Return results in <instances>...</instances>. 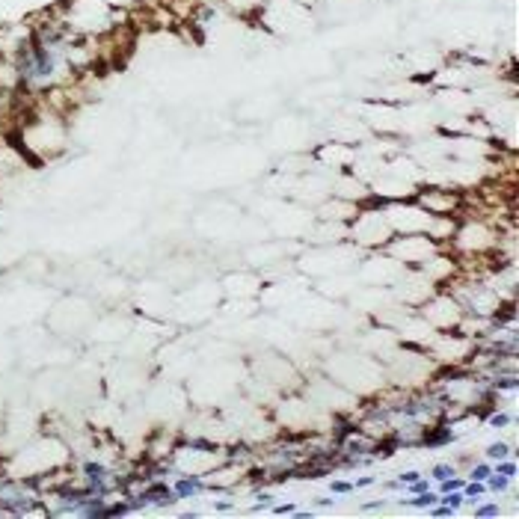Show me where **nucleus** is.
<instances>
[{
  "mask_svg": "<svg viewBox=\"0 0 519 519\" xmlns=\"http://www.w3.org/2000/svg\"><path fill=\"white\" fill-rule=\"evenodd\" d=\"M208 489L205 484V475H199V472H193V475H184V472H178V481L172 484V493L178 502H184V499H196V496H202Z\"/></svg>",
  "mask_w": 519,
  "mask_h": 519,
  "instance_id": "1",
  "label": "nucleus"
},
{
  "mask_svg": "<svg viewBox=\"0 0 519 519\" xmlns=\"http://www.w3.org/2000/svg\"><path fill=\"white\" fill-rule=\"evenodd\" d=\"M439 502V493L436 489H424V493H418V496H410V499H400V504H410V507H415V510H427L430 504Z\"/></svg>",
  "mask_w": 519,
  "mask_h": 519,
  "instance_id": "2",
  "label": "nucleus"
},
{
  "mask_svg": "<svg viewBox=\"0 0 519 519\" xmlns=\"http://www.w3.org/2000/svg\"><path fill=\"white\" fill-rule=\"evenodd\" d=\"M484 454H486L489 463H496V460H504V457H513V448H510L507 442H489Z\"/></svg>",
  "mask_w": 519,
  "mask_h": 519,
  "instance_id": "3",
  "label": "nucleus"
},
{
  "mask_svg": "<svg viewBox=\"0 0 519 519\" xmlns=\"http://www.w3.org/2000/svg\"><path fill=\"white\" fill-rule=\"evenodd\" d=\"M484 484H486V493H507V489H513V481L499 475V472H493Z\"/></svg>",
  "mask_w": 519,
  "mask_h": 519,
  "instance_id": "4",
  "label": "nucleus"
},
{
  "mask_svg": "<svg viewBox=\"0 0 519 519\" xmlns=\"http://www.w3.org/2000/svg\"><path fill=\"white\" fill-rule=\"evenodd\" d=\"M493 472H499V475H504V478L516 481L519 466H516V460H513V457H504V460H496V463H493Z\"/></svg>",
  "mask_w": 519,
  "mask_h": 519,
  "instance_id": "5",
  "label": "nucleus"
},
{
  "mask_svg": "<svg viewBox=\"0 0 519 519\" xmlns=\"http://www.w3.org/2000/svg\"><path fill=\"white\" fill-rule=\"evenodd\" d=\"M513 421H516V415H513V413H502V410H493V413L486 415V424H489V427H496V430H499V427H510Z\"/></svg>",
  "mask_w": 519,
  "mask_h": 519,
  "instance_id": "6",
  "label": "nucleus"
},
{
  "mask_svg": "<svg viewBox=\"0 0 519 519\" xmlns=\"http://www.w3.org/2000/svg\"><path fill=\"white\" fill-rule=\"evenodd\" d=\"M475 519H496V516H502V507H499V502H486V504H475Z\"/></svg>",
  "mask_w": 519,
  "mask_h": 519,
  "instance_id": "7",
  "label": "nucleus"
},
{
  "mask_svg": "<svg viewBox=\"0 0 519 519\" xmlns=\"http://www.w3.org/2000/svg\"><path fill=\"white\" fill-rule=\"evenodd\" d=\"M493 475V463L489 460H478V463H472L469 469V481H486Z\"/></svg>",
  "mask_w": 519,
  "mask_h": 519,
  "instance_id": "8",
  "label": "nucleus"
},
{
  "mask_svg": "<svg viewBox=\"0 0 519 519\" xmlns=\"http://www.w3.org/2000/svg\"><path fill=\"white\" fill-rule=\"evenodd\" d=\"M448 475H457V466H454V463H433V466H430V478H433V481H445Z\"/></svg>",
  "mask_w": 519,
  "mask_h": 519,
  "instance_id": "9",
  "label": "nucleus"
},
{
  "mask_svg": "<svg viewBox=\"0 0 519 519\" xmlns=\"http://www.w3.org/2000/svg\"><path fill=\"white\" fill-rule=\"evenodd\" d=\"M329 493H335V496H350V493H356V489H353V481L335 478V481H329Z\"/></svg>",
  "mask_w": 519,
  "mask_h": 519,
  "instance_id": "10",
  "label": "nucleus"
},
{
  "mask_svg": "<svg viewBox=\"0 0 519 519\" xmlns=\"http://www.w3.org/2000/svg\"><path fill=\"white\" fill-rule=\"evenodd\" d=\"M403 489H407L410 496H418V493H424V489H430V478H424V475H421L418 481H413V484H407V486H403Z\"/></svg>",
  "mask_w": 519,
  "mask_h": 519,
  "instance_id": "11",
  "label": "nucleus"
},
{
  "mask_svg": "<svg viewBox=\"0 0 519 519\" xmlns=\"http://www.w3.org/2000/svg\"><path fill=\"white\" fill-rule=\"evenodd\" d=\"M418 478H421V472H418V469H407V472H400V475H398V484L407 486V484H413V481H418Z\"/></svg>",
  "mask_w": 519,
  "mask_h": 519,
  "instance_id": "12",
  "label": "nucleus"
},
{
  "mask_svg": "<svg viewBox=\"0 0 519 519\" xmlns=\"http://www.w3.org/2000/svg\"><path fill=\"white\" fill-rule=\"evenodd\" d=\"M294 504H270V513H276V516H294Z\"/></svg>",
  "mask_w": 519,
  "mask_h": 519,
  "instance_id": "13",
  "label": "nucleus"
},
{
  "mask_svg": "<svg viewBox=\"0 0 519 519\" xmlns=\"http://www.w3.org/2000/svg\"><path fill=\"white\" fill-rule=\"evenodd\" d=\"M377 484V478L374 475H362V478H356L353 481V489H365V486H374Z\"/></svg>",
  "mask_w": 519,
  "mask_h": 519,
  "instance_id": "14",
  "label": "nucleus"
},
{
  "mask_svg": "<svg viewBox=\"0 0 519 519\" xmlns=\"http://www.w3.org/2000/svg\"><path fill=\"white\" fill-rule=\"evenodd\" d=\"M383 489H389V493H398V489H400L398 478H395V481H386V484H383Z\"/></svg>",
  "mask_w": 519,
  "mask_h": 519,
  "instance_id": "15",
  "label": "nucleus"
},
{
  "mask_svg": "<svg viewBox=\"0 0 519 519\" xmlns=\"http://www.w3.org/2000/svg\"><path fill=\"white\" fill-rule=\"evenodd\" d=\"M383 507H386V502H371V504H365V510H383Z\"/></svg>",
  "mask_w": 519,
  "mask_h": 519,
  "instance_id": "16",
  "label": "nucleus"
},
{
  "mask_svg": "<svg viewBox=\"0 0 519 519\" xmlns=\"http://www.w3.org/2000/svg\"><path fill=\"white\" fill-rule=\"evenodd\" d=\"M294 516L297 519H311L314 516V510H294Z\"/></svg>",
  "mask_w": 519,
  "mask_h": 519,
  "instance_id": "17",
  "label": "nucleus"
},
{
  "mask_svg": "<svg viewBox=\"0 0 519 519\" xmlns=\"http://www.w3.org/2000/svg\"><path fill=\"white\" fill-rule=\"evenodd\" d=\"M232 507H235L232 502H220V504H217V510H220V513H225V510H232Z\"/></svg>",
  "mask_w": 519,
  "mask_h": 519,
  "instance_id": "18",
  "label": "nucleus"
},
{
  "mask_svg": "<svg viewBox=\"0 0 519 519\" xmlns=\"http://www.w3.org/2000/svg\"><path fill=\"white\" fill-rule=\"evenodd\" d=\"M335 504V499H318V507H332Z\"/></svg>",
  "mask_w": 519,
  "mask_h": 519,
  "instance_id": "19",
  "label": "nucleus"
},
{
  "mask_svg": "<svg viewBox=\"0 0 519 519\" xmlns=\"http://www.w3.org/2000/svg\"><path fill=\"white\" fill-rule=\"evenodd\" d=\"M199 516V510H184V513H181V519H196Z\"/></svg>",
  "mask_w": 519,
  "mask_h": 519,
  "instance_id": "20",
  "label": "nucleus"
}]
</instances>
